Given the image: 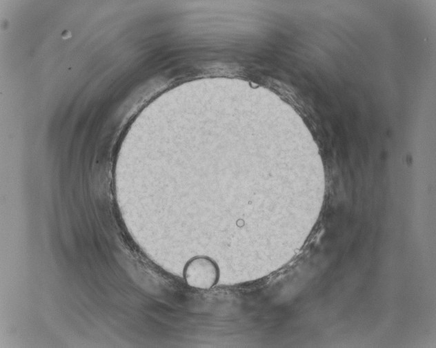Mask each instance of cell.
Returning a JSON list of instances; mask_svg holds the SVG:
<instances>
[{"label": "cell", "instance_id": "cell-1", "mask_svg": "<svg viewBox=\"0 0 436 348\" xmlns=\"http://www.w3.org/2000/svg\"><path fill=\"white\" fill-rule=\"evenodd\" d=\"M184 276L190 287L208 289L215 286L219 276L217 264L206 257H197L190 260L185 266Z\"/></svg>", "mask_w": 436, "mask_h": 348}]
</instances>
